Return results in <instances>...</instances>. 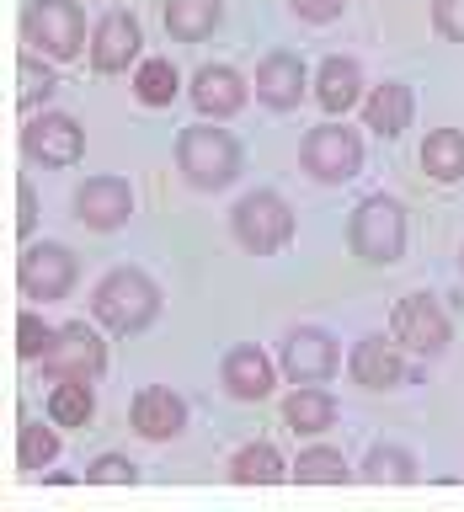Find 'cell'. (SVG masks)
<instances>
[{"instance_id": "6da1fadb", "label": "cell", "mask_w": 464, "mask_h": 512, "mask_svg": "<svg viewBox=\"0 0 464 512\" xmlns=\"http://www.w3.org/2000/svg\"><path fill=\"white\" fill-rule=\"evenodd\" d=\"M91 315L102 320L107 331H144L160 315V288L144 278L139 267H118L96 283L91 294Z\"/></svg>"}, {"instance_id": "7a4b0ae2", "label": "cell", "mask_w": 464, "mask_h": 512, "mask_svg": "<svg viewBox=\"0 0 464 512\" xmlns=\"http://www.w3.org/2000/svg\"><path fill=\"white\" fill-rule=\"evenodd\" d=\"M176 166L198 192H219L240 176V144L224 128H182L176 139Z\"/></svg>"}, {"instance_id": "3957f363", "label": "cell", "mask_w": 464, "mask_h": 512, "mask_svg": "<svg viewBox=\"0 0 464 512\" xmlns=\"http://www.w3.org/2000/svg\"><path fill=\"white\" fill-rule=\"evenodd\" d=\"M347 246L363 256V262H395L406 251V208L395 198H368L352 208V224H347Z\"/></svg>"}, {"instance_id": "277c9868", "label": "cell", "mask_w": 464, "mask_h": 512, "mask_svg": "<svg viewBox=\"0 0 464 512\" xmlns=\"http://www.w3.org/2000/svg\"><path fill=\"white\" fill-rule=\"evenodd\" d=\"M22 38L48 59H75L86 48V16H80L75 0H32L22 16Z\"/></svg>"}, {"instance_id": "5b68a950", "label": "cell", "mask_w": 464, "mask_h": 512, "mask_svg": "<svg viewBox=\"0 0 464 512\" xmlns=\"http://www.w3.org/2000/svg\"><path fill=\"white\" fill-rule=\"evenodd\" d=\"M230 230L246 251L272 256V251L288 246V235H294V214H288V203L278 192H246V198L230 208Z\"/></svg>"}, {"instance_id": "8992f818", "label": "cell", "mask_w": 464, "mask_h": 512, "mask_svg": "<svg viewBox=\"0 0 464 512\" xmlns=\"http://www.w3.org/2000/svg\"><path fill=\"white\" fill-rule=\"evenodd\" d=\"M299 166L315 182H347L352 171L363 166V139L342 123H320L299 139Z\"/></svg>"}, {"instance_id": "52a82bcc", "label": "cell", "mask_w": 464, "mask_h": 512, "mask_svg": "<svg viewBox=\"0 0 464 512\" xmlns=\"http://www.w3.org/2000/svg\"><path fill=\"white\" fill-rule=\"evenodd\" d=\"M43 374H48V384L107 374V347H102V336H96L86 320H70V326H59V342H54V352L43 358Z\"/></svg>"}, {"instance_id": "ba28073f", "label": "cell", "mask_w": 464, "mask_h": 512, "mask_svg": "<svg viewBox=\"0 0 464 512\" xmlns=\"http://www.w3.org/2000/svg\"><path fill=\"white\" fill-rule=\"evenodd\" d=\"M75 283V256L59 246V240H43V246H32L22 262H16V288H22L27 299H64Z\"/></svg>"}, {"instance_id": "9c48e42d", "label": "cell", "mask_w": 464, "mask_h": 512, "mask_svg": "<svg viewBox=\"0 0 464 512\" xmlns=\"http://www.w3.org/2000/svg\"><path fill=\"white\" fill-rule=\"evenodd\" d=\"M22 150L38 160V166H75L80 150H86V134H80L75 118H64V112H43V118H32L22 128Z\"/></svg>"}, {"instance_id": "30bf717a", "label": "cell", "mask_w": 464, "mask_h": 512, "mask_svg": "<svg viewBox=\"0 0 464 512\" xmlns=\"http://www.w3.org/2000/svg\"><path fill=\"white\" fill-rule=\"evenodd\" d=\"M75 214L86 230L107 235L134 214V192H128L123 176H91V182H80V192H75Z\"/></svg>"}, {"instance_id": "8fae6325", "label": "cell", "mask_w": 464, "mask_h": 512, "mask_svg": "<svg viewBox=\"0 0 464 512\" xmlns=\"http://www.w3.org/2000/svg\"><path fill=\"white\" fill-rule=\"evenodd\" d=\"M139 22L128 11H107L102 22H96V32H91V70L96 75H118V70H128V64L139 59Z\"/></svg>"}, {"instance_id": "7c38bea8", "label": "cell", "mask_w": 464, "mask_h": 512, "mask_svg": "<svg viewBox=\"0 0 464 512\" xmlns=\"http://www.w3.org/2000/svg\"><path fill=\"white\" fill-rule=\"evenodd\" d=\"M283 374L299 379V384L331 379L336 374V342H331V331H315V326L288 331V342H283Z\"/></svg>"}, {"instance_id": "4fadbf2b", "label": "cell", "mask_w": 464, "mask_h": 512, "mask_svg": "<svg viewBox=\"0 0 464 512\" xmlns=\"http://www.w3.org/2000/svg\"><path fill=\"white\" fill-rule=\"evenodd\" d=\"M390 326H395V342H400V347H411V352H438V347L448 342V315H443L427 294L400 299Z\"/></svg>"}, {"instance_id": "5bb4252c", "label": "cell", "mask_w": 464, "mask_h": 512, "mask_svg": "<svg viewBox=\"0 0 464 512\" xmlns=\"http://www.w3.org/2000/svg\"><path fill=\"white\" fill-rule=\"evenodd\" d=\"M128 422H134L139 438L166 443V438H176V432L187 427V400L176 395V390H166V384H155V390L134 395V406H128Z\"/></svg>"}, {"instance_id": "9a60e30c", "label": "cell", "mask_w": 464, "mask_h": 512, "mask_svg": "<svg viewBox=\"0 0 464 512\" xmlns=\"http://www.w3.org/2000/svg\"><path fill=\"white\" fill-rule=\"evenodd\" d=\"M256 96L272 112H294L304 102V64L294 54H267L256 70Z\"/></svg>"}, {"instance_id": "2e32d148", "label": "cell", "mask_w": 464, "mask_h": 512, "mask_svg": "<svg viewBox=\"0 0 464 512\" xmlns=\"http://www.w3.org/2000/svg\"><path fill=\"white\" fill-rule=\"evenodd\" d=\"M192 102H198V112H208V118H230V112L246 107V80H240L230 64H203V70L192 75Z\"/></svg>"}, {"instance_id": "e0dca14e", "label": "cell", "mask_w": 464, "mask_h": 512, "mask_svg": "<svg viewBox=\"0 0 464 512\" xmlns=\"http://www.w3.org/2000/svg\"><path fill=\"white\" fill-rule=\"evenodd\" d=\"M400 374H406V358H400V347L390 336H363L352 347V379L363 390H390V384H400Z\"/></svg>"}, {"instance_id": "ac0fdd59", "label": "cell", "mask_w": 464, "mask_h": 512, "mask_svg": "<svg viewBox=\"0 0 464 512\" xmlns=\"http://www.w3.org/2000/svg\"><path fill=\"white\" fill-rule=\"evenodd\" d=\"M219 379H224V390H230L235 400H262L272 390V363H267L262 347L246 342V347H235L230 358H224Z\"/></svg>"}, {"instance_id": "d6986e66", "label": "cell", "mask_w": 464, "mask_h": 512, "mask_svg": "<svg viewBox=\"0 0 464 512\" xmlns=\"http://www.w3.org/2000/svg\"><path fill=\"white\" fill-rule=\"evenodd\" d=\"M411 112H416V96H411V86H400V80H384V86H374L368 91V107H363V118H368V128L374 134H400V128L411 123Z\"/></svg>"}, {"instance_id": "ffe728a7", "label": "cell", "mask_w": 464, "mask_h": 512, "mask_svg": "<svg viewBox=\"0 0 464 512\" xmlns=\"http://www.w3.org/2000/svg\"><path fill=\"white\" fill-rule=\"evenodd\" d=\"M358 86H363L358 59H347V54H331L315 70V96H320V107H326V112H347L352 102H358Z\"/></svg>"}, {"instance_id": "44dd1931", "label": "cell", "mask_w": 464, "mask_h": 512, "mask_svg": "<svg viewBox=\"0 0 464 512\" xmlns=\"http://www.w3.org/2000/svg\"><path fill=\"white\" fill-rule=\"evenodd\" d=\"M224 0H166V32L176 43H203L219 27Z\"/></svg>"}, {"instance_id": "7402d4cb", "label": "cell", "mask_w": 464, "mask_h": 512, "mask_svg": "<svg viewBox=\"0 0 464 512\" xmlns=\"http://www.w3.org/2000/svg\"><path fill=\"white\" fill-rule=\"evenodd\" d=\"M283 422L288 432H299V438H310V432H326L336 422V400L326 390H315V384H304L283 400Z\"/></svg>"}, {"instance_id": "603a6c76", "label": "cell", "mask_w": 464, "mask_h": 512, "mask_svg": "<svg viewBox=\"0 0 464 512\" xmlns=\"http://www.w3.org/2000/svg\"><path fill=\"white\" fill-rule=\"evenodd\" d=\"M422 171L438 182H464V134L459 128H432L422 139Z\"/></svg>"}, {"instance_id": "cb8c5ba5", "label": "cell", "mask_w": 464, "mask_h": 512, "mask_svg": "<svg viewBox=\"0 0 464 512\" xmlns=\"http://www.w3.org/2000/svg\"><path fill=\"white\" fill-rule=\"evenodd\" d=\"M91 411H96L91 379H59L54 390H48V416H54L59 427H86Z\"/></svg>"}, {"instance_id": "d4e9b609", "label": "cell", "mask_w": 464, "mask_h": 512, "mask_svg": "<svg viewBox=\"0 0 464 512\" xmlns=\"http://www.w3.org/2000/svg\"><path fill=\"white\" fill-rule=\"evenodd\" d=\"M230 475L240 480V486H272V480H283V459H278L272 443H246L230 459Z\"/></svg>"}, {"instance_id": "484cf974", "label": "cell", "mask_w": 464, "mask_h": 512, "mask_svg": "<svg viewBox=\"0 0 464 512\" xmlns=\"http://www.w3.org/2000/svg\"><path fill=\"white\" fill-rule=\"evenodd\" d=\"M368 486H406V480H416V464L406 448H390V443H379L374 454L363 459V470H358Z\"/></svg>"}, {"instance_id": "4316f807", "label": "cell", "mask_w": 464, "mask_h": 512, "mask_svg": "<svg viewBox=\"0 0 464 512\" xmlns=\"http://www.w3.org/2000/svg\"><path fill=\"white\" fill-rule=\"evenodd\" d=\"M352 470L347 459L336 454V448H304L299 464H294V480H304V486H342Z\"/></svg>"}, {"instance_id": "83f0119b", "label": "cell", "mask_w": 464, "mask_h": 512, "mask_svg": "<svg viewBox=\"0 0 464 512\" xmlns=\"http://www.w3.org/2000/svg\"><path fill=\"white\" fill-rule=\"evenodd\" d=\"M176 86H182V80H176V64L171 59H144V70L134 75V96L144 107H166L171 96H176Z\"/></svg>"}, {"instance_id": "f1b7e54d", "label": "cell", "mask_w": 464, "mask_h": 512, "mask_svg": "<svg viewBox=\"0 0 464 512\" xmlns=\"http://www.w3.org/2000/svg\"><path fill=\"white\" fill-rule=\"evenodd\" d=\"M54 342H59V331L48 326L43 315H16V358H32V363H43L48 352H54Z\"/></svg>"}, {"instance_id": "f546056e", "label": "cell", "mask_w": 464, "mask_h": 512, "mask_svg": "<svg viewBox=\"0 0 464 512\" xmlns=\"http://www.w3.org/2000/svg\"><path fill=\"white\" fill-rule=\"evenodd\" d=\"M59 454V427H43V422H27L22 427V443H16V459L22 470H43L48 459Z\"/></svg>"}, {"instance_id": "4dcf8cb0", "label": "cell", "mask_w": 464, "mask_h": 512, "mask_svg": "<svg viewBox=\"0 0 464 512\" xmlns=\"http://www.w3.org/2000/svg\"><path fill=\"white\" fill-rule=\"evenodd\" d=\"M54 91V70L48 64H38V59H16V102L22 107H32V102H43V96Z\"/></svg>"}, {"instance_id": "1f68e13d", "label": "cell", "mask_w": 464, "mask_h": 512, "mask_svg": "<svg viewBox=\"0 0 464 512\" xmlns=\"http://www.w3.org/2000/svg\"><path fill=\"white\" fill-rule=\"evenodd\" d=\"M86 480H96V486H134V459L128 454H96Z\"/></svg>"}, {"instance_id": "d6a6232c", "label": "cell", "mask_w": 464, "mask_h": 512, "mask_svg": "<svg viewBox=\"0 0 464 512\" xmlns=\"http://www.w3.org/2000/svg\"><path fill=\"white\" fill-rule=\"evenodd\" d=\"M432 27L448 43H464V0H432Z\"/></svg>"}, {"instance_id": "836d02e7", "label": "cell", "mask_w": 464, "mask_h": 512, "mask_svg": "<svg viewBox=\"0 0 464 512\" xmlns=\"http://www.w3.org/2000/svg\"><path fill=\"white\" fill-rule=\"evenodd\" d=\"M32 224H38V198H32L27 182H16V192H11V230L27 235Z\"/></svg>"}, {"instance_id": "e575fe53", "label": "cell", "mask_w": 464, "mask_h": 512, "mask_svg": "<svg viewBox=\"0 0 464 512\" xmlns=\"http://www.w3.org/2000/svg\"><path fill=\"white\" fill-rule=\"evenodd\" d=\"M294 11L304 22H331V16L342 11V0H294Z\"/></svg>"}]
</instances>
